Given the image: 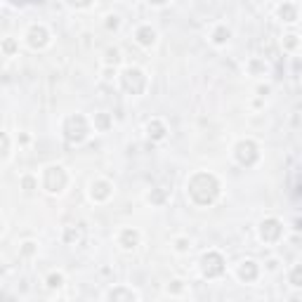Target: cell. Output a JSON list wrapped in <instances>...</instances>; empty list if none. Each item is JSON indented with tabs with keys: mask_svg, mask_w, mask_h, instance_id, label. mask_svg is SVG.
<instances>
[{
	"mask_svg": "<svg viewBox=\"0 0 302 302\" xmlns=\"http://www.w3.org/2000/svg\"><path fill=\"white\" fill-rule=\"evenodd\" d=\"M26 43L33 48V50H43L45 45H50V33L43 24H33L29 31H26Z\"/></svg>",
	"mask_w": 302,
	"mask_h": 302,
	"instance_id": "1",
	"label": "cell"
},
{
	"mask_svg": "<svg viewBox=\"0 0 302 302\" xmlns=\"http://www.w3.org/2000/svg\"><path fill=\"white\" fill-rule=\"evenodd\" d=\"M102 298H104V300H118V298H125V300H140L142 295H140L137 290H132V288H125V286H113V288H109Z\"/></svg>",
	"mask_w": 302,
	"mask_h": 302,
	"instance_id": "2",
	"label": "cell"
},
{
	"mask_svg": "<svg viewBox=\"0 0 302 302\" xmlns=\"http://www.w3.org/2000/svg\"><path fill=\"white\" fill-rule=\"evenodd\" d=\"M156 29H151V26H140L137 29V33H135V40H137V45H142V48H154L156 45Z\"/></svg>",
	"mask_w": 302,
	"mask_h": 302,
	"instance_id": "3",
	"label": "cell"
},
{
	"mask_svg": "<svg viewBox=\"0 0 302 302\" xmlns=\"http://www.w3.org/2000/svg\"><path fill=\"white\" fill-rule=\"evenodd\" d=\"M118 246L123 250H135L140 246V231L135 229H123L118 234Z\"/></svg>",
	"mask_w": 302,
	"mask_h": 302,
	"instance_id": "4",
	"label": "cell"
},
{
	"mask_svg": "<svg viewBox=\"0 0 302 302\" xmlns=\"http://www.w3.org/2000/svg\"><path fill=\"white\" fill-rule=\"evenodd\" d=\"M229 38H231L229 26H224V24H217V26H215V31L210 33V43H213L215 48H224V45L229 43Z\"/></svg>",
	"mask_w": 302,
	"mask_h": 302,
	"instance_id": "5",
	"label": "cell"
},
{
	"mask_svg": "<svg viewBox=\"0 0 302 302\" xmlns=\"http://www.w3.org/2000/svg\"><path fill=\"white\" fill-rule=\"evenodd\" d=\"M276 15H279V19L286 21V24H295V21H298V7L284 0V5L279 7V12H276Z\"/></svg>",
	"mask_w": 302,
	"mask_h": 302,
	"instance_id": "6",
	"label": "cell"
},
{
	"mask_svg": "<svg viewBox=\"0 0 302 302\" xmlns=\"http://www.w3.org/2000/svg\"><path fill=\"white\" fill-rule=\"evenodd\" d=\"M146 135H149L151 140H163V137H165V125L160 123L159 118H156V121H149V123H146Z\"/></svg>",
	"mask_w": 302,
	"mask_h": 302,
	"instance_id": "7",
	"label": "cell"
},
{
	"mask_svg": "<svg viewBox=\"0 0 302 302\" xmlns=\"http://www.w3.org/2000/svg\"><path fill=\"white\" fill-rule=\"evenodd\" d=\"M189 250H191V238H189V236H177V238H175V253L184 255V253H189Z\"/></svg>",
	"mask_w": 302,
	"mask_h": 302,
	"instance_id": "8",
	"label": "cell"
},
{
	"mask_svg": "<svg viewBox=\"0 0 302 302\" xmlns=\"http://www.w3.org/2000/svg\"><path fill=\"white\" fill-rule=\"evenodd\" d=\"M45 284H48L50 290H54V288H62V286H64V274H62V271H52V274L48 276V281H45Z\"/></svg>",
	"mask_w": 302,
	"mask_h": 302,
	"instance_id": "9",
	"label": "cell"
},
{
	"mask_svg": "<svg viewBox=\"0 0 302 302\" xmlns=\"http://www.w3.org/2000/svg\"><path fill=\"white\" fill-rule=\"evenodd\" d=\"M92 123H95V127H99L102 132L107 130L109 125H111V121H109V116L104 113V111H99V113H95V118H92Z\"/></svg>",
	"mask_w": 302,
	"mask_h": 302,
	"instance_id": "10",
	"label": "cell"
},
{
	"mask_svg": "<svg viewBox=\"0 0 302 302\" xmlns=\"http://www.w3.org/2000/svg\"><path fill=\"white\" fill-rule=\"evenodd\" d=\"M21 189H24V191L38 189V175H24V177H21Z\"/></svg>",
	"mask_w": 302,
	"mask_h": 302,
	"instance_id": "11",
	"label": "cell"
},
{
	"mask_svg": "<svg viewBox=\"0 0 302 302\" xmlns=\"http://www.w3.org/2000/svg\"><path fill=\"white\" fill-rule=\"evenodd\" d=\"M290 286H295V288H302V265L293 267V271H290Z\"/></svg>",
	"mask_w": 302,
	"mask_h": 302,
	"instance_id": "12",
	"label": "cell"
},
{
	"mask_svg": "<svg viewBox=\"0 0 302 302\" xmlns=\"http://www.w3.org/2000/svg\"><path fill=\"white\" fill-rule=\"evenodd\" d=\"M19 250H21V255H24V257H29V255L38 253V243H36V241H24Z\"/></svg>",
	"mask_w": 302,
	"mask_h": 302,
	"instance_id": "13",
	"label": "cell"
},
{
	"mask_svg": "<svg viewBox=\"0 0 302 302\" xmlns=\"http://www.w3.org/2000/svg\"><path fill=\"white\" fill-rule=\"evenodd\" d=\"M2 142H5V149H2V165H7L10 159H12V151H10V135H7V132L2 135Z\"/></svg>",
	"mask_w": 302,
	"mask_h": 302,
	"instance_id": "14",
	"label": "cell"
},
{
	"mask_svg": "<svg viewBox=\"0 0 302 302\" xmlns=\"http://www.w3.org/2000/svg\"><path fill=\"white\" fill-rule=\"evenodd\" d=\"M15 48H19V45L12 38H5V40H2V52H5V57H12V54H15Z\"/></svg>",
	"mask_w": 302,
	"mask_h": 302,
	"instance_id": "15",
	"label": "cell"
},
{
	"mask_svg": "<svg viewBox=\"0 0 302 302\" xmlns=\"http://www.w3.org/2000/svg\"><path fill=\"white\" fill-rule=\"evenodd\" d=\"M107 19H109V21H107L109 29H113V31H116V29L121 26V17H118V15H109Z\"/></svg>",
	"mask_w": 302,
	"mask_h": 302,
	"instance_id": "16",
	"label": "cell"
},
{
	"mask_svg": "<svg viewBox=\"0 0 302 302\" xmlns=\"http://www.w3.org/2000/svg\"><path fill=\"white\" fill-rule=\"evenodd\" d=\"M165 2H170V0H149V5H156V7L165 5Z\"/></svg>",
	"mask_w": 302,
	"mask_h": 302,
	"instance_id": "17",
	"label": "cell"
},
{
	"mask_svg": "<svg viewBox=\"0 0 302 302\" xmlns=\"http://www.w3.org/2000/svg\"><path fill=\"white\" fill-rule=\"evenodd\" d=\"M29 142V135H21V137H17V144H26Z\"/></svg>",
	"mask_w": 302,
	"mask_h": 302,
	"instance_id": "18",
	"label": "cell"
}]
</instances>
